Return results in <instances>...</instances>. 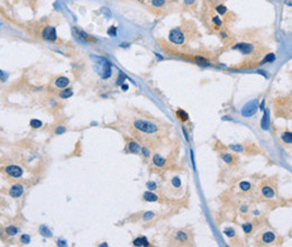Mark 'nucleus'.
Segmentation results:
<instances>
[{"mask_svg": "<svg viewBox=\"0 0 292 247\" xmlns=\"http://www.w3.org/2000/svg\"><path fill=\"white\" fill-rule=\"evenodd\" d=\"M134 127L137 131L146 133V134H154V133H157V131H159V127L155 123L146 121V120H136L134 123Z\"/></svg>", "mask_w": 292, "mask_h": 247, "instance_id": "obj_1", "label": "nucleus"}, {"mask_svg": "<svg viewBox=\"0 0 292 247\" xmlns=\"http://www.w3.org/2000/svg\"><path fill=\"white\" fill-rule=\"evenodd\" d=\"M258 109V101L257 99H253L251 101H248L243 108H241V116L244 118H249V117L254 116Z\"/></svg>", "mask_w": 292, "mask_h": 247, "instance_id": "obj_2", "label": "nucleus"}, {"mask_svg": "<svg viewBox=\"0 0 292 247\" xmlns=\"http://www.w3.org/2000/svg\"><path fill=\"white\" fill-rule=\"evenodd\" d=\"M168 39L172 42L173 44H176V45H182L184 42H185V35L184 33L182 32V29L180 27H176V28H173L170 34H168Z\"/></svg>", "mask_w": 292, "mask_h": 247, "instance_id": "obj_3", "label": "nucleus"}, {"mask_svg": "<svg viewBox=\"0 0 292 247\" xmlns=\"http://www.w3.org/2000/svg\"><path fill=\"white\" fill-rule=\"evenodd\" d=\"M260 240L263 245H272L275 244L277 241V236L275 233L271 232V230H265L261 234L260 236Z\"/></svg>", "mask_w": 292, "mask_h": 247, "instance_id": "obj_4", "label": "nucleus"}, {"mask_svg": "<svg viewBox=\"0 0 292 247\" xmlns=\"http://www.w3.org/2000/svg\"><path fill=\"white\" fill-rule=\"evenodd\" d=\"M5 172L7 173L9 176L11 178H20L24 173L22 167H19L18 165H8L6 168H5Z\"/></svg>", "mask_w": 292, "mask_h": 247, "instance_id": "obj_5", "label": "nucleus"}, {"mask_svg": "<svg viewBox=\"0 0 292 247\" xmlns=\"http://www.w3.org/2000/svg\"><path fill=\"white\" fill-rule=\"evenodd\" d=\"M42 37L46 41H55L56 39V30L53 26H46L42 32Z\"/></svg>", "mask_w": 292, "mask_h": 247, "instance_id": "obj_6", "label": "nucleus"}, {"mask_svg": "<svg viewBox=\"0 0 292 247\" xmlns=\"http://www.w3.org/2000/svg\"><path fill=\"white\" fill-rule=\"evenodd\" d=\"M261 192H262L263 198H265V199L272 200V199L275 198V190L273 189V187H271V185H264L261 189Z\"/></svg>", "mask_w": 292, "mask_h": 247, "instance_id": "obj_7", "label": "nucleus"}, {"mask_svg": "<svg viewBox=\"0 0 292 247\" xmlns=\"http://www.w3.org/2000/svg\"><path fill=\"white\" fill-rule=\"evenodd\" d=\"M24 193V187L22 184H15L9 190V194L11 198H20Z\"/></svg>", "mask_w": 292, "mask_h": 247, "instance_id": "obj_8", "label": "nucleus"}, {"mask_svg": "<svg viewBox=\"0 0 292 247\" xmlns=\"http://www.w3.org/2000/svg\"><path fill=\"white\" fill-rule=\"evenodd\" d=\"M235 50H239L241 52H243L244 54H249L251 52L254 50V46L251 45V44H246V43H241L237 44L236 46H234Z\"/></svg>", "mask_w": 292, "mask_h": 247, "instance_id": "obj_9", "label": "nucleus"}, {"mask_svg": "<svg viewBox=\"0 0 292 247\" xmlns=\"http://www.w3.org/2000/svg\"><path fill=\"white\" fill-rule=\"evenodd\" d=\"M175 239L178 241H180V243H182V244L188 243L189 241V234L187 232H184V230H178L175 233Z\"/></svg>", "mask_w": 292, "mask_h": 247, "instance_id": "obj_10", "label": "nucleus"}, {"mask_svg": "<svg viewBox=\"0 0 292 247\" xmlns=\"http://www.w3.org/2000/svg\"><path fill=\"white\" fill-rule=\"evenodd\" d=\"M165 163H166V160L164 157H162L160 154H155L153 156V164L155 166L162 167L165 165Z\"/></svg>", "mask_w": 292, "mask_h": 247, "instance_id": "obj_11", "label": "nucleus"}, {"mask_svg": "<svg viewBox=\"0 0 292 247\" xmlns=\"http://www.w3.org/2000/svg\"><path fill=\"white\" fill-rule=\"evenodd\" d=\"M143 198H144L145 201H148V202H154V201L159 200V196L153 192H151V191H146L145 193L143 194Z\"/></svg>", "mask_w": 292, "mask_h": 247, "instance_id": "obj_12", "label": "nucleus"}, {"mask_svg": "<svg viewBox=\"0 0 292 247\" xmlns=\"http://www.w3.org/2000/svg\"><path fill=\"white\" fill-rule=\"evenodd\" d=\"M69 83H70V80L65 76H60L55 81V84L58 88H66L69 86Z\"/></svg>", "mask_w": 292, "mask_h": 247, "instance_id": "obj_13", "label": "nucleus"}, {"mask_svg": "<svg viewBox=\"0 0 292 247\" xmlns=\"http://www.w3.org/2000/svg\"><path fill=\"white\" fill-rule=\"evenodd\" d=\"M281 140L283 143H285V144L292 145V131H284V133H282Z\"/></svg>", "mask_w": 292, "mask_h": 247, "instance_id": "obj_14", "label": "nucleus"}, {"mask_svg": "<svg viewBox=\"0 0 292 247\" xmlns=\"http://www.w3.org/2000/svg\"><path fill=\"white\" fill-rule=\"evenodd\" d=\"M128 149H129V152L134 153V154H138V153L142 151V148L139 147V145L136 143V142H129V144H128Z\"/></svg>", "mask_w": 292, "mask_h": 247, "instance_id": "obj_15", "label": "nucleus"}, {"mask_svg": "<svg viewBox=\"0 0 292 247\" xmlns=\"http://www.w3.org/2000/svg\"><path fill=\"white\" fill-rule=\"evenodd\" d=\"M133 245L134 246H148V241L145 237H138V238L134 239Z\"/></svg>", "mask_w": 292, "mask_h": 247, "instance_id": "obj_16", "label": "nucleus"}, {"mask_svg": "<svg viewBox=\"0 0 292 247\" xmlns=\"http://www.w3.org/2000/svg\"><path fill=\"white\" fill-rule=\"evenodd\" d=\"M269 126H270V116H269V110H266L262 119V128L263 129H267Z\"/></svg>", "mask_w": 292, "mask_h": 247, "instance_id": "obj_17", "label": "nucleus"}, {"mask_svg": "<svg viewBox=\"0 0 292 247\" xmlns=\"http://www.w3.org/2000/svg\"><path fill=\"white\" fill-rule=\"evenodd\" d=\"M221 159H223V161H224L225 163H227V164H233L234 161H235L234 156L232 154H229V153H223V154H221Z\"/></svg>", "mask_w": 292, "mask_h": 247, "instance_id": "obj_18", "label": "nucleus"}, {"mask_svg": "<svg viewBox=\"0 0 292 247\" xmlns=\"http://www.w3.org/2000/svg\"><path fill=\"white\" fill-rule=\"evenodd\" d=\"M39 233L42 234L44 237H52V236H53L52 232L45 225H42L39 227Z\"/></svg>", "mask_w": 292, "mask_h": 247, "instance_id": "obj_19", "label": "nucleus"}, {"mask_svg": "<svg viewBox=\"0 0 292 247\" xmlns=\"http://www.w3.org/2000/svg\"><path fill=\"white\" fill-rule=\"evenodd\" d=\"M176 116H178V118H179L181 121H187V120L189 119L188 114H187V112L182 109H179L178 111H176Z\"/></svg>", "mask_w": 292, "mask_h": 247, "instance_id": "obj_20", "label": "nucleus"}, {"mask_svg": "<svg viewBox=\"0 0 292 247\" xmlns=\"http://www.w3.org/2000/svg\"><path fill=\"white\" fill-rule=\"evenodd\" d=\"M239 189H241V191H244V192H247V191H249V190L252 189V185H251L249 182L241 181V183H239Z\"/></svg>", "mask_w": 292, "mask_h": 247, "instance_id": "obj_21", "label": "nucleus"}, {"mask_svg": "<svg viewBox=\"0 0 292 247\" xmlns=\"http://www.w3.org/2000/svg\"><path fill=\"white\" fill-rule=\"evenodd\" d=\"M6 233L9 236H15V235H17V233H18V228L15 227V226H8L7 228H6Z\"/></svg>", "mask_w": 292, "mask_h": 247, "instance_id": "obj_22", "label": "nucleus"}, {"mask_svg": "<svg viewBox=\"0 0 292 247\" xmlns=\"http://www.w3.org/2000/svg\"><path fill=\"white\" fill-rule=\"evenodd\" d=\"M29 125H30V127H33V128L37 129V128H41L43 123H42L41 120H38V119H32V120H30V123H29Z\"/></svg>", "mask_w": 292, "mask_h": 247, "instance_id": "obj_23", "label": "nucleus"}, {"mask_svg": "<svg viewBox=\"0 0 292 247\" xmlns=\"http://www.w3.org/2000/svg\"><path fill=\"white\" fill-rule=\"evenodd\" d=\"M172 185H173V188L175 189H180L181 188V180H180V178H178V176H175L172 179Z\"/></svg>", "mask_w": 292, "mask_h": 247, "instance_id": "obj_24", "label": "nucleus"}, {"mask_svg": "<svg viewBox=\"0 0 292 247\" xmlns=\"http://www.w3.org/2000/svg\"><path fill=\"white\" fill-rule=\"evenodd\" d=\"M72 95H73L72 90H71V89H66V90H63V91L60 93V97L65 99V98H70Z\"/></svg>", "mask_w": 292, "mask_h": 247, "instance_id": "obj_25", "label": "nucleus"}, {"mask_svg": "<svg viewBox=\"0 0 292 247\" xmlns=\"http://www.w3.org/2000/svg\"><path fill=\"white\" fill-rule=\"evenodd\" d=\"M227 7H225L224 5H218L217 7H216V11L218 13L219 15H225L227 13Z\"/></svg>", "mask_w": 292, "mask_h": 247, "instance_id": "obj_26", "label": "nucleus"}, {"mask_svg": "<svg viewBox=\"0 0 292 247\" xmlns=\"http://www.w3.org/2000/svg\"><path fill=\"white\" fill-rule=\"evenodd\" d=\"M211 22L212 24L215 25V26H217V27H221V25H223V20L219 18L218 16H215V17H212L211 18Z\"/></svg>", "mask_w": 292, "mask_h": 247, "instance_id": "obj_27", "label": "nucleus"}, {"mask_svg": "<svg viewBox=\"0 0 292 247\" xmlns=\"http://www.w3.org/2000/svg\"><path fill=\"white\" fill-rule=\"evenodd\" d=\"M196 61H197V63H199V64H204V65H209V64H210L209 61L206 60L204 58H202V56H196Z\"/></svg>", "mask_w": 292, "mask_h": 247, "instance_id": "obj_28", "label": "nucleus"}, {"mask_svg": "<svg viewBox=\"0 0 292 247\" xmlns=\"http://www.w3.org/2000/svg\"><path fill=\"white\" fill-rule=\"evenodd\" d=\"M224 234L226 235L227 237H234L235 236V234H236V232L234 230L233 228H225V230H224Z\"/></svg>", "mask_w": 292, "mask_h": 247, "instance_id": "obj_29", "label": "nucleus"}, {"mask_svg": "<svg viewBox=\"0 0 292 247\" xmlns=\"http://www.w3.org/2000/svg\"><path fill=\"white\" fill-rule=\"evenodd\" d=\"M20 241H22V244H29V243H30V237H29V235H27V234H22V236H20Z\"/></svg>", "mask_w": 292, "mask_h": 247, "instance_id": "obj_30", "label": "nucleus"}, {"mask_svg": "<svg viewBox=\"0 0 292 247\" xmlns=\"http://www.w3.org/2000/svg\"><path fill=\"white\" fill-rule=\"evenodd\" d=\"M164 4H165V0H152V5L154 7H162L164 6Z\"/></svg>", "mask_w": 292, "mask_h": 247, "instance_id": "obj_31", "label": "nucleus"}, {"mask_svg": "<svg viewBox=\"0 0 292 247\" xmlns=\"http://www.w3.org/2000/svg\"><path fill=\"white\" fill-rule=\"evenodd\" d=\"M274 60H275V55H274L273 53H270V54L266 55V58L263 60V62H264V63H265V62H273Z\"/></svg>", "mask_w": 292, "mask_h": 247, "instance_id": "obj_32", "label": "nucleus"}, {"mask_svg": "<svg viewBox=\"0 0 292 247\" xmlns=\"http://www.w3.org/2000/svg\"><path fill=\"white\" fill-rule=\"evenodd\" d=\"M140 153L143 154V156H144V157H146V159L151 156V151H150V149H148L147 147H143V148H142V151H140Z\"/></svg>", "mask_w": 292, "mask_h": 247, "instance_id": "obj_33", "label": "nucleus"}, {"mask_svg": "<svg viewBox=\"0 0 292 247\" xmlns=\"http://www.w3.org/2000/svg\"><path fill=\"white\" fill-rule=\"evenodd\" d=\"M252 228H253V226L251 225V224H244L243 225V229H244V232L246 234H249L252 232Z\"/></svg>", "mask_w": 292, "mask_h": 247, "instance_id": "obj_34", "label": "nucleus"}, {"mask_svg": "<svg viewBox=\"0 0 292 247\" xmlns=\"http://www.w3.org/2000/svg\"><path fill=\"white\" fill-rule=\"evenodd\" d=\"M146 187L148 188L150 190H156V188H157V185H156V183L155 182H153V181H148L147 183H146Z\"/></svg>", "mask_w": 292, "mask_h": 247, "instance_id": "obj_35", "label": "nucleus"}, {"mask_svg": "<svg viewBox=\"0 0 292 247\" xmlns=\"http://www.w3.org/2000/svg\"><path fill=\"white\" fill-rule=\"evenodd\" d=\"M66 128L64 126H58L56 127V129H55V134L56 135H61V134H63V133H65Z\"/></svg>", "mask_w": 292, "mask_h": 247, "instance_id": "obj_36", "label": "nucleus"}, {"mask_svg": "<svg viewBox=\"0 0 292 247\" xmlns=\"http://www.w3.org/2000/svg\"><path fill=\"white\" fill-rule=\"evenodd\" d=\"M101 11H102V14L103 15H106V17H107V18H110V17H111V13H110V10L108 9V8H106V7L102 8Z\"/></svg>", "mask_w": 292, "mask_h": 247, "instance_id": "obj_37", "label": "nucleus"}, {"mask_svg": "<svg viewBox=\"0 0 292 247\" xmlns=\"http://www.w3.org/2000/svg\"><path fill=\"white\" fill-rule=\"evenodd\" d=\"M248 210H249V209H248L247 206H241V213H244V215H246L248 212Z\"/></svg>", "mask_w": 292, "mask_h": 247, "instance_id": "obj_38", "label": "nucleus"}, {"mask_svg": "<svg viewBox=\"0 0 292 247\" xmlns=\"http://www.w3.org/2000/svg\"><path fill=\"white\" fill-rule=\"evenodd\" d=\"M154 217V213L153 212H146L145 213V217H144V219H151V218H153Z\"/></svg>", "mask_w": 292, "mask_h": 247, "instance_id": "obj_39", "label": "nucleus"}, {"mask_svg": "<svg viewBox=\"0 0 292 247\" xmlns=\"http://www.w3.org/2000/svg\"><path fill=\"white\" fill-rule=\"evenodd\" d=\"M108 34H109V35H111V34L115 35V34H116V28H115V27H111V28L108 30Z\"/></svg>", "mask_w": 292, "mask_h": 247, "instance_id": "obj_40", "label": "nucleus"}, {"mask_svg": "<svg viewBox=\"0 0 292 247\" xmlns=\"http://www.w3.org/2000/svg\"><path fill=\"white\" fill-rule=\"evenodd\" d=\"M58 245H61V246H66L65 241L64 240H58Z\"/></svg>", "mask_w": 292, "mask_h": 247, "instance_id": "obj_41", "label": "nucleus"}, {"mask_svg": "<svg viewBox=\"0 0 292 247\" xmlns=\"http://www.w3.org/2000/svg\"><path fill=\"white\" fill-rule=\"evenodd\" d=\"M194 2V0H184V4L185 5H192Z\"/></svg>", "mask_w": 292, "mask_h": 247, "instance_id": "obj_42", "label": "nucleus"}, {"mask_svg": "<svg viewBox=\"0 0 292 247\" xmlns=\"http://www.w3.org/2000/svg\"><path fill=\"white\" fill-rule=\"evenodd\" d=\"M123 89H124V90H127V89H128V86H127V84H124V86H123Z\"/></svg>", "mask_w": 292, "mask_h": 247, "instance_id": "obj_43", "label": "nucleus"}, {"mask_svg": "<svg viewBox=\"0 0 292 247\" xmlns=\"http://www.w3.org/2000/svg\"><path fill=\"white\" fill-rule=\"evenodd\" d=\"M290 5H291V6H292V4H290Z\"/></svg>", "mask_w": 292, "mask_h": 247, "instance_id": "obj_44", "label": "nucleus"}]
</instances>
